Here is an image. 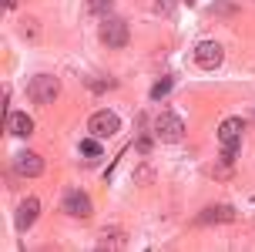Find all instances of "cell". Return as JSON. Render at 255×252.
<instances>
[{"label":"cell","mask_w":255,"mask_h":252,"mask_svg":"<svg viewBox=\"0 0 255 252\" xmlns=\"http://www.w3.org/2000/svg\"><path fill=\"white\" fill-rule=\"evenodd\" d=\"M27 98L34 101V104H54V101L61 98V84H57V77H51V74L30 77V84H27Z\"/></svg>","instance_id":"obj_1"},{"label":"cell","mask_w":255,"mask_h":252,"mask_svg":"<svg viewBox=\"0 0 255 252\" xmlns=\"http://www.w3.org/2000/svg\"><path fill=\"white\" fill-rule=\"evenodd\" d=\"M195 64L202 67V71H215L218 64H222V44L218 40H202V44H195Z\"/></svg>","instance_id":"obj_2"},{"label":"cell","mask_w":255,"mask_h":252,"mask_svg":"<svg viewBox=\"0 0 255 252\" xmlns=\"http://www.w3.org/2000/svg\"><path fill=\"white\" fill-rule=\"evenodd\" d=\"M88 128H91V135H98V138H111V135H118V128H121V118L115 111H94Z\"/></svg>","instance_id":"obj_3"},{"label":"cell","mask_w":255,"mask_h":252,"mask_svg":"<svg viewBox=\"0 0 255 252\" xmlns=\"http://www.w3.org/2000/svg\"><path fill=\"white\" fill-rule=\"evenodd\" d=\"M154 131H158V138L161 141H178L185 135V125H181V118L175 111H165L154 118Z\"/></svg>","instance_id":"obj_4"},{"label":"cell","mask_w":255,"mask_h":252,"mask_svg":"<svg viewBox=\"0 0 255 252\" xmlns=\"http://www.w3.org/2000/svg\"><path fill=\"white\" fill-rule=\"evenodd\" d=\"M101 40L108 44V47H125V44H128V24L121 20V17H104Z\"/></svg>","instance_id":"obj_5"},{"label":"cell","mask_w":255,"mask_h":252,"mask_svg":"<svg viewBox=\"0 0 255 252\" xmlns=\"http://www.w3.org/2000/svg\"><path fill=\"white\" fill-rule=\"evenodd\" d=\"M13 168H17V175H20V178H37L40 172H44V158H40L37 151H17Z\"/></svg>","instance_id":"obj_6"},{"label":"cell","mask_w":255,"mask_h":252,"mask_svg":"<svg viewBox=\"0 0 255 252\" xmlns=\"http://www.w3.org/2000/svg\"><path fill=\"white\" fill-rule=\"evenodd\" d=\"M37 215H40V202L37 199H24L20 205H17V219H13L17 232H27V229L37 222Z\"/></svg>","instance_id":"obj_7"},{"label":"cell","mask_w":255,"mask_h":252,"mask_svg":"<svg viewBox=\"0 0 255 252\" xmlns=\"http://www.w3.org/2000/svg\"><path fill=\"white\" fill-rule=\"evenodd\" d=\"M64 212L77 215V219H88L91 215V199L84 195V192H71V195L64 199Z\"/></svg>","instance_id":"obj_8"},{"label":"cell","mask_w":255,"mask_h":252,"mask_svg":"<svg viewBox=\"0 0 255 252\" xmlns=\"http://www.w3.org/2000/svg\"><path fill=\"white\" fill-rule=\"evenodd\" d=\"M242 121L239 118H225L222 125H218V141L222 145H239V138H242Z\"/></svg>","instance_id":"obj_9"},{"label":"cell","mask_w":255,"mask_h":252,"mask_svg":"<svg viewBox=\"0 0 255 252\" xmlns=\"http://www.w3.org/2000/svg\"><path fill=\"white\" fill-rule=\"evenodd\" d=\"M232 219H235V209H232V205H215V209H208V212L198 215L202 226H212V222H232Z\"/></svg>","instance_id":"obj_10"},{"label":"cell","mask_w":255,"mask_h":252,"mask_svg":"<svg viewBox=\"0 0 255 252\" xmlns=\"http://www.w3.org/2000/svg\"><path fill=\"white\" fill-rule=\"evenodd\" d=\"M7 128H10L13 135H20V138H27V135L34 131V121H30V114L17 111V114H7Z\"/></svg>","instance_id":"obj_11"},{"label":"cell","mask_w":255,"mask_h":252,"mask_svg":"<svg viewBox=\"0 0 255 252\" xmlns=\"http://www.w3.org/2000/svg\"><path fill=\"white\" fill-rule=\"evenodd\" d=\"M81 155H84V158H101V155H104V148H101V138L94 135V138L81 141Z\"/></svg>","instance_id":"obj_12"},{"label":"cell","mask_w":255,"mask_h":252,"mask_svg":"<svg viewBox=\"0 0 255 252\" xmlns=\"http://www.w3.org/2000/svg\"><path fill=\"white\" fill-rule=\"evenodd\" d=\"M101 246H104V249H118V246H125V232H118V229H104Z\"/></svg>","instance_id":"obj_13"},{"label":"cell","mask_w":255,"mask_h":252,"mask_svg":"<svg viewBox=\"0 0 255 252\" xmlns=\"http://www.w3.org/2000/svg\"><path fill=\"white\" fill-rule=\"evenodd\" d=\"M111 7H115L111 0H88V13H91V17H108Z\"/></svg>","instance_id":"obj_14"},{"label":"cell","mask_w":255,"mask_h":252,"mask_svg":"<svg viewBox=\"0 0 255 252\" xmlns=\"http://www.w3.org/2000/svg\"><path fill=\"white\" fill-rule=\"evenodd\" d=\"M171 88H175V77H161V81H158V84L151 88V101H161Z\"/></svg>","instance_id":"obj_15"},{"label":"cell","mask_w":255,"mask_h":252,"mask_svg":"<svg viewBox=\"0 0 255 252\" xmlns=\"http://www.w3.org/2000/svg\"><path fill=\"white\" fill-rule=\"evenodd\" d=\"M175 3H178V0H158V3H154V10H158L161 17H165V13H171V10H175Z\"/></svg>","instance_id":"obj_16"},{"label":"cell","mask_w":255,"mask_h":252,"mask_svg":"<svg viewBox=\"0 0 255 252\" xmlns=\"http://www.w3.org/2000/svg\"><path fill=\"white\" fill-rule=\"evenodd\" d=\"M88 88H91V91H108V88H115V81H98V77H91Z\"/></svg>","instance_id":"obj_17"},{"label":"cell","mask_w":255,"mask_h":252,"mask_svg":"<svg viewBox=\"0 0 255 252\" xmlns=\"http://www.w3.org/2000/svg\"><path fill=\"white\" fill-rule=\"evenodd\" d=\"M134 148H138L141 155H144V151H151V138H138V141H134Z\"/></svg>","instance_id":"obj_18"},{"label":"cell","mask_w":255,"mask_h":252,"mask_svg":"<svg viewBox=\"0 0 255 252\" xmlns=\"http://www.w3.org/2000/svg\"><path fill=\"white\" fill-rule=\"evenodd\" d=\"M3 7H7V10H17V0H3Z\"/></svg>","instance_id":"obj_19"}]
</instances>
